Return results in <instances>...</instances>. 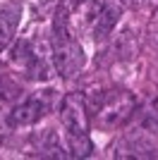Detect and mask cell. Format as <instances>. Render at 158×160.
Returning <instances> with one entry per match:
<instances>
[{
	"mask_svg": "<svg viewBox=\"0 0 158 160\" xmlns=\"http://www.w3.org/2000/svg\"><path fill=\"white\" fill-rule=\"evenodd\" d=\"M60 124L65 129L67 153L72 158L91 155L93 143L89 139V110L79 93H67L60 100Z\"/></svg>",
	"mask_w": 158,
	"mask_h": 160,
	"instance_id": "cell-1",
	"label": "cell"
},
{
	"mask_svg": "<svg viewBox=\"0 0 158 160\" xmlns=\"http://www.w3.org/2000/svg\"><path fill=\"white\" fill-rule=\"evenodd\" d=\"M86 110L91 115L93 127H98L101 132H115L134 115L137 98L125 88H110V91H101Z\"/></svg>",
	"mask_w": 158,
	"mask_h": 160,
	"instance_id": "cell-2",
	"label": "cell"
},
{
	"mask_svg": "<svg viewBox=\"0 0 158 160\" xmlns=\"http://www.w3.org/2000/svg\"><path fill=\"white\" fill-rule=\"evenodd\" d=\"M53 60L60 77H74L86 62L84 48L70 29L65 12H58L53 22Z\"/></svg>",
	"mask_w": 158,
	"mask_h": 160,
	"instance_id": "cell-3",
	"label": "cell"
},
{
	"mask_svg": "<svg viewBox=\"0 0 158 160\" xmlns=\"http://www.w3.org/2000/svg\"><path fill=\"white\" fill-rule=\"evenodd\" d=\"M122 17V7L115 2H103V0H86L79 5V27L86 33H91V38L103 41L110 36V31L118 27Z\"/></svg>",
	"mask_w": 158,
	"mask_h": 160,
	"instance_id": "cell-4",
	"label": "cell"
},
{
	"mask_svg": "<svg viewBox=\"0 0 158 160\" xmlns=\"http://www.w3.org/2000/svg\"><path fill=\"white\" fill-rule=\"evenodd\" d=\"M58 103V91L53 88H43V91H36L29 98H24L22 103L7 112V124L10 127H29V124H36L50 112Z\"/></svg>",
	"mask_w": 158,
	"mask_h": 160,
	"instance_id": "cell-5",
	"label": "cell"
},
{
	"mask_svg": "<svg viewBox=\"0 0 158 160\" xmlns=\"http://www.w3.org/2000/svg\"><path fill=\"white\" fill-rule=\"evenodd\" d=\"M10 60H12L14 67H19L22 72L26 74V79L46 81V79L53 77L48 58L43 55V50H41L31 38H19L17 41L12 46V50H10Z\"/></svg>",
	"mask_w": 158,
	"mask_h": 160,
	"instance_id": "cell-6",
	"label": "cell"
},
{
	"mask_svg": "<svg viewBox=\"0 0 158 160\" xmlns=\"http://www.w3.org/2000/svg\"><path fill=\"white\" fill-rule=\"evenodd\" d=\"M22 12H24V7H22L19 0H5L0 5V53L17 36V27H19V22H22Z\"/></svg>",
	"mask_w": 158,
	"mask_h": 160,
	"instance_id": "cell-7",
	"label": "cell"
},
{
	"mask_svg": "<svg viewBox=\"0 0 158 160\" xmlns=\"http://www.w3.org/2000/svg\"><path fill=\"white\" fill-rule=\"evenodd\" d=\"M137 122L146 134L158 136V96H151V98L144 103V108H141L139 115H137Z\"/></svg>",
	"mask_w": 158,
	"mask_h": 160,
	"instance_id": "cell-8",
	"label": "cell"
},
{
	"mask_svg": "<svg viewBox=\"0 0 158 160\" xmlns=\"http://www.w3.org/2000/svg\"><path fill=\"white\" fill-rule=\"evenodd\" d=\"M39 155L41 158H67V151L58 141V134L53 129H46V134L39 139Z\"/></svg>",
	"mask_w": 158,
	"mask_h": 160,
	"instance_id": "cell-9",
	"label": "cell"
},
{
	"mask_svg": "<svg viewBox=\"0 0 158 160\" xmlns=\"http://www.w3.org/2000/svg\"><path fill=\"white\" fill-rule=\"evenodd\" d=\"M19 93V88H17V84H14L7 74L0 72V100L3 98H14V96Z\"/></svg>",
	"mask_w": 158,
	"mask_h": 160,
	"instance_id": "cell-10",
	"label": "cell"
},
{
	"mask_svg": "<svg viewBox=\"0 0 158 160\" xmlns=\"http://www.w3.org/2000/svg\"><path fill=\"white\" fill-rule=\"evenodd\" d=\"M122 5H127V7H139V0H120Z\"/></svg>",
	"mask_w": 158,
	"mask_h": 160,
	"instance_id": "cell-11",
	"label": "cell"
}]
</instances>
